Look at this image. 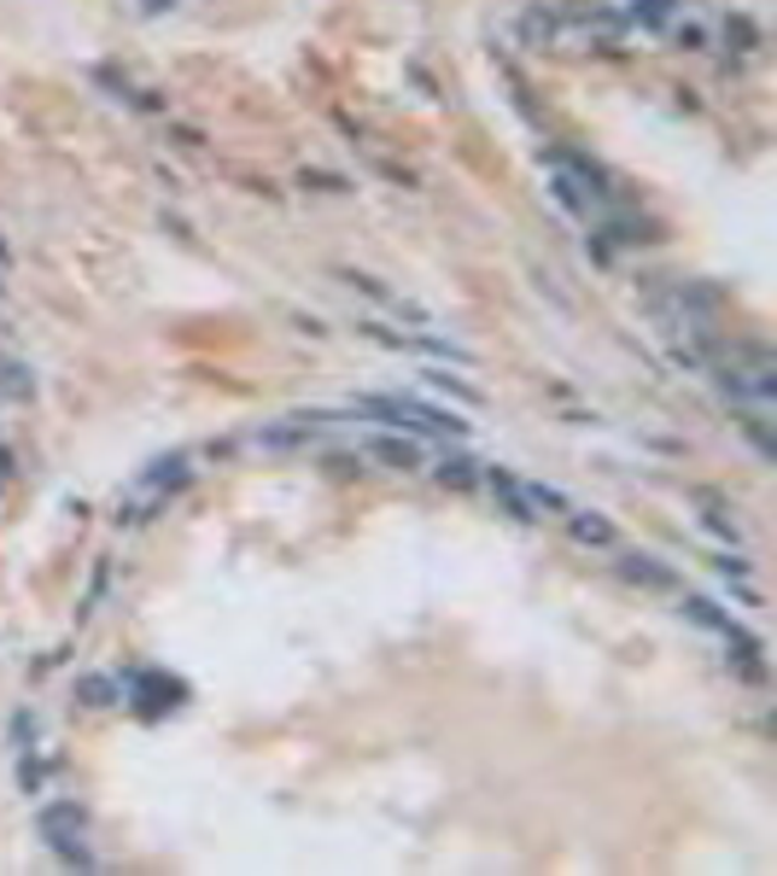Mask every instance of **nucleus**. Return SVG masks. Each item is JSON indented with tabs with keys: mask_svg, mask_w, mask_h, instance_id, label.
Segmentation results:
<instances>
[{
	"mask_svg": "<svg viewBox=\"0 0 777 876\" xmlns=\"http://www.w3.org/2000/svg\"><path fill=\"white\" fill-rule=\"evenodd\" d=\"M357 410H363V415H380L386 427H403V433H427V438L462 433V421H456V415H438V410H427V403H415V398H363Z\"/></svg>",
	"mask_w": 777,
	"mask_h": 876,
	"instance_id": "obj_1",
	"label": "nucleus"
},
{
	"mask_svg": "<svg viewBox=\"0 0 777 876\" xmlns=\"http://www.w3.org/2000/svg\"><path fill=\"white\" fill-rule=\"evenodd\" d=\"M36 830H42V841H47V848H54L59 859H71V865H94V848H89V824H82V813H76L71 801H54V806H42Z\"/></svg>",
	"mask_w": 777,
	"mask_h": 876,
	"instance_id": "obj_2",
	"label": "nucleus"
},
{
	"mask_svg": "<svg viewBox=\"0 0 777 876\" xmlns=\"http://www.w3.org/2000/svg\"><path fill=\"white\" fill-rule=\"evenodd\" d=\"M368 457H380V462H392L398 474H415V467H427V450L415 445V438H392V433H380V438H368Z\"/></svg>",
	"mask_w": 777,
	"mask_h": 876,
	"instance_id": "obj_3",
	"label": "nucleus"
},
{
	"mask_svg": "<svg viewBox=\"0 0 777 876\" xmlns=\"http://www.w3.org/2000/svg\"><path fill=\"white\" fill-rule=\"evenodd\" d=\"M620 572H626V579H637V584H649V591H672V572L655 567L649 555H626V561H620Z\"/></svg>",
	"mask_w": 777,
	"mask_h": 876,
	"instance_id": "obj_4",
	"label": "nucleus"
},
{
	"mask_svg": "<svg viewBox=\"0 0 777 876\" xmlns=\"http://www.w3.org/2000/svg\"><path fill=\"white\" fill-rule=\"evenodd\" d=\"M573 537H579V544H597V549H614V526L597 520V514H585V509H573Z\"/></svg>",
	"mask_w": 777,
	"mask_h": 876,
	"instance_id": "obj_5",
	"label": "nucleus"
},
{
	"mask_svg": "<svg viewBox=\"0 0 777 876\" xmlns=\"http://www.w3.org/2000/svg\"><path fill=\"white\" fill-rule=\"evenodd\" d=\"M76 689H82V701H89V707H111V696H117L111 678H82Z\"/></svg>",
	"mask_w": 777,
	"mask_h": 876,
	"instance_id": "obj_6",
	"label": "nucleus"
},
{
	"mask_svg": "<svg viewBox=\"0 0 777 876\" xmlns=\"http://www.w3.org/2000/svg\"><path fill=\"white\" fill-rule=\"evenodd\" d=\"M438 474H445V480H456V485H468V480H474V462H462V457H456V462H445V467H438Z\"/></svg>",
	"mask_w": 777,
	"mask_h": 876,
	"instance_id": "obj_7",
	"label": "nucleus"
}]
</instances>
